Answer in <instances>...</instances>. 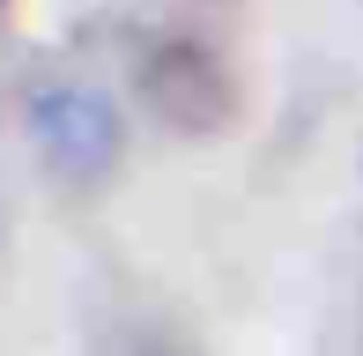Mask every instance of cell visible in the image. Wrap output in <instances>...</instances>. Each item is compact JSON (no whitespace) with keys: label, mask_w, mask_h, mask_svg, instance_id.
<instances>
[{"label":"cell","mask_w":363,"mask_h":356,"mask_svg":"<svg viewBox=\"0 0 363 356\" xmlns=\"http://www.w3.org/2000/svg\"><path fill=\"white\" fill-rule=\"evenodd\" d=\"M30 149H38V164L60 178V186L89 193L104 186L111 171H119L126 156V119L119 104H111L104 89L89 82H52L30 96Z\"/></svg>","instance_id":"6da1fadb"},{"label":"cell","mask_w":363,"mask_h":356,"mask_svg":"<svg viewBox=\"0 0 363 356\" xmlns=\"http://www.w3.org/2000/svg\"><path fill=\"white\" fill-rule=\"evenodd\" d=\"M134 96H141V111L156 126H171V134H186V141H208V134H223V126L238 119V82H230V67L208 52V45H193V38L148 45L141 67H134Z\"/></svg>","instance_id":"7a4b0ae2"}]
</instances>
